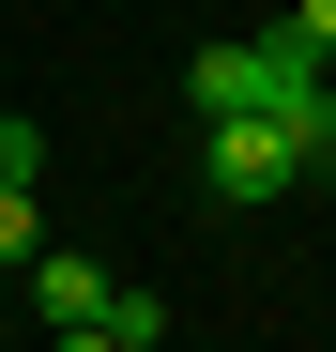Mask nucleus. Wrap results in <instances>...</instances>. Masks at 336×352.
<instances>
[{
    "label": "nucleus",
    "instance_id": "obj_1",
    "mask_svg": "<svg viewBox=\"0 0 336 352\" xmlns=\"http://www.w3.org/2000/svg\"><path fill=\"white\" fill-rule=\"evenodd\" d=\"M291 184H306V153H291V123H275V107L199 123V199H214V214H260V199H291Z\"/></svg>",
    "mask_w": 336,
    "mask_h": 352
},
{
    "label": "nucleus",
    "instance_id": "obj_2",
    "mask_svg": "<svg viewBox=\"0 0 336 352\" xmlns=\"http://www.w3.org/2000/svg\"><path fill=\"white\" fill-rule=\"evenodd\" d=\"M306 77H336V62H306L291 31H245V46H199V62H184V107L230 123V107H291Z\"/></svg>",
    "mask_w": 336,
    "mask_h": 352
},
{
    "label": "nucleus",
    "instance_id": "obj_3",
    "mask_svg": "<svg viewBox=\"0 0 336 352\" xmlns=\"http://www.w3.org/2000/svg\"><path fill=\"white\" fill-rule=\"evenodd\" d=\"M107 291H123L107 261H77V245H31V307H46V322H92Z\"/></svg>",
    "mask_w": 336,
    "mask_h": 352
},
{
    "label": "nucleus",
    "instance_id": "obj_4",
    "mask_svg": "<svg viewBox=\"0 0 336 352\" xmlns=\"http://www.w3.org/2000/svg\"><path fill=\"white\" fill-rule=\"evenodd\" d=\"M275 123H291V153H306V184H336V77H306L291 107H275Z\"/></svg>",
    "mask_w": 336,
    "mask_h": 352
},
{
    "label": "nucleus",
    "instance_id": "obj_5",
    "mask_svg": "<svg viewBox=\"0 0 336 352\" xmlns=\"http://www.w3.org/2000/svg\"><path fill=\"white\" fill-rule=\"evenodd\" d=\"M31 245H46V214H31V184H0V276H31Z\"/></svg>",
    "mask_w": 336,
    "mask_h": 352
},
{
    "label": "nucleus",
    "instance_id": "obj_6",
    "mask_svg": "<svg viewBox=\"0 0 336 352\" xmlns=\"http://www.w3.org/2000/svg\"><path fill=\"white\" fill-rule=\"evenodd\" d=\"M31 168H46V138L16 123V107H0V184H31Z\"/></svg>",
    "mask_w": 336,
    "mask_h": 352
},
{
    "label": "nucleus",
    "instance_id": "obj_7",
    "mask_svg": "<svg viewBox=\"0 0 336 352\" xmlns=\"http://www.w3.org/2000/svg\"><path fill=\"white\" fill-rule=\"evenodd\" d=\"M291 46H306V62H336V0H291Z\"/></svg>",
    "mask_w": 336,
    "mask_h": 352
}]
</instances>
